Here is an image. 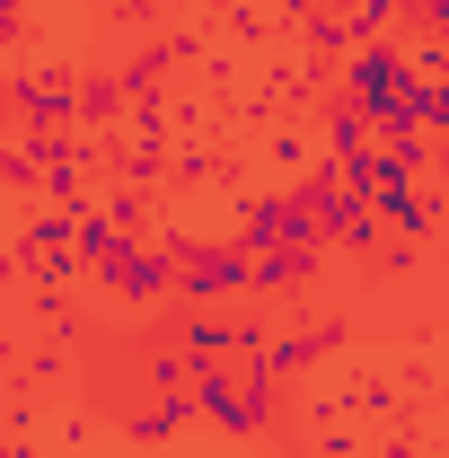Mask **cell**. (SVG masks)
<instances>
[{
  "instance_id": "4fadbf2b",
  "label": "cell",
  "mask_w": 449,
  "mask_h": 458,
  "mask_svg": "<svg viewBox=\"0 0 449 458\" xmlns=\"http://www.w3.org/2000/svg\"><path fill=\"white\" fill-rule=\"evenodd\" d=\"M343 18H352V45H379L396 18H405V0H343Z\"/></svg>"
},
{
  "instance_id": "3957f363",
  "label": "cell",
  "mask_w": 449,
  "mask_h": 458,
  "mask_svg": "<svg viewBox=\"0 0 449 458\" xmlns=\"http://www.w3.org/2000/svg\"><path fill=\"white\" fill-rule=\"evenodd\" d=\"M176 300L212 309V300H256V247L229 229V238H185V265H176Z\"/></svg>"
},
{
  "instance_id": "5b68a950",
  "label": "cell",
  "mask_w": 449,
  "mask_h": 458,
  "mask_svg": "<svg viewBox=\"0 0 449 458\" xmlns=\"http://www.w3.org/2000/svg\"><path fill=\"white\" fill-rule=\"evenodd\" d=\"M238 238L265 256V247H300V238H318V203L300 194V185H282V194H247L238 203Z\"/></svg>"
},
{
  "instance_id": "30bf717a",
  "label": "cell",
  "mask_w": 449,
  "mask_h": 458,
  "mask_svg": "<svg viewBox=\"0 0 449 458\" xmlns=\"http://www.w3.org/2000/svg\"><path fill=\"white\" fill-rule=\"evenodd\" d=\"M123 98H141V89H132L123 71H97V80L80 89V132H97V123H114V114H123Z\"/></svg>"
},
{
  "instance_id": "ba28073f",
  "label": "cell",
  "mask_w": 449,
  "mask_h": 458,
  "mask_svg": "<svg viewBox=\"0 0 449 458\" xmlns=\"http://www.w3.org/2000/svg\"><path fill=\"white\" fill-rule=\"evenodd\" d=\"M326 238H300V247H265L256 256V300H291V291H309L318 274H326Z\"/></svg>"
},
{
  "instance_id": "9c48e42d",
  "label": "cell",
  "mask_w": 449,
  "mask_h": 458,
  "mask_svg": "<svg viewBox=\"0 0 449 458\" xmlns=\"http://www.w3.org/2000/svg\"><path fill=\"white\" fill-rule=\"evenodd\" d=\"M185 423H194V397H150V405H132V414H123V432H132V441H176Z\"/></svg>"
},
{
  "instance_id": "8992f818",
  "label": "cell",
  "mask_w": 449,
  "mask_h": 458,
  "mask_svg": "<svg viewBox=\"0 0 449 458\" xmlns=\"http://www.w3.org/2000/svg\"><path fill=\"white\" fill-rule=\"evenodd\" d=\"M9 114H18V132H80V98L54 71H18L9 80Z\"/></svg>"
},
{
  "instance_id": "5bb4252c",
  "label": "cell",
  "mask_w": 449,
  "mask_h": 458,
  "mask_svg": "<svg viewBox=\"0 0 449 458\" xmlns=\"http://www.w3.org/2000/svg\"><path fill=\"white\" fill-rule=\"evenodd\" d=\"M379 265H388V274H414V265H423V238H388Z\"/></svg>"
},
{
  "instance_id": "9a60e30c",
  "label": "cell",
  "mask_w": 449,
  "mask_h": 458,
  "mask_svg": "<svg viewBox=\"0 0 449 458\" xmlns=\"http://www.w3.org/2000/svg\"><path fill=\"white\" fill-rule=\"evenodd\" d=\"M291 9H300V18H318V9H326V0H291Z\"/></svg>"
},
{
  "instance_id": "52a82bcc",
  "label": "cell",
  "mask_w": 449,
  "mask_h": 458,
  "mask_svg": "<svg viewBox=\"0 0 449 458\" xmlns=\"http://www.w3.org/2000/svg\"><path fill=\"white\" fill-rule=\"evenodd\" d=\"M405 80H414V54H405V45H388V36H379V45H352V54H343V98H361V106L396 98Z\"/></svg>"
},
{
  "instance_id": "6da1fadb",
  "label": "cell",
  "mask_w": 449,
  "mask_h": 458,
  "mask_svg": "<svg viewBox=\"0 0 449 458\" xmlns=\"http://www.w3.org/2000/svg\"><path fill=\"white\" fill-rule=\"evenodd\" d=\"M194 414L221 432V441H265L282 414V370H265V352L256 361H203L194 370Z\"/></svg>"
},
{
  "instance_id": "7a4b0ae2",
  "label": "cell",
  "mask_w": 449,
  "mask_h": 458,
  "mask_svg": "<svg viewBox=\"0 0 449 458\" xmlns=\"http://www.w3.org/2000/svg\"><path fill=\"white\" fill-rule=\"evenodd\" d=\"M300 194L318 203V238H326L335 256H379V247H388L379 203H370V194H352V185L335 176V159H318V168L300 176Z\"/></svg>"
},
{
  "instance_id": "7c38bea8",
  "label": "cell",
  "mask_w": 449,
  "mask_h": 458,
  "mask_svg": "<svg viewBox=\"0 0 449 458\" xmlns=\"http://www.w3.org/2000/svg\"><path fill=\"white\" fill-rule=\"evenodd\" d=\"M370 132H379V123H370V106L335 89V106H326V150H370Z\"/></svg>"
},
{
  "instance_id": "277c9868",
  "label": "cell",
  "mask_w": 449,
  "mask_h": 458,
  "mask_svg": "<svg viewBox=\"0 0 449 458\" xmlns=\"http://www.w3.org/2000/svg\"><path fill=\"white\" fill-rule=\"evenodd\" d=\"M168 335L194 352V361H256V352H274V327H265V309H176Z\"/></svg>"
},
{
  "instance_id": "8fae6325",
  "label": "cell",
  "mask_w": 449,
  "mask_h": 458,
  "mask_svg": "<svg viewBox=\"0 0 449 458\" xmlns=\"http://www.w3.org/2000/svg\"><path fill=\"white\" fill-rule=\"evenodd\" d=\"M343 344V327L326 318V327H309V335H274V352H265V370H309L318 352H335Z\"/></svg>"
},
{
  "instance_id": "2e32d148",
  "label": "cell",
  "mask_w": 449,
  "mask_h": 458,
  "mask_svg": "<svg viewBox=\"0 0 449 458\" xmlns=\"http://www.w3.org/2000/svg\"><path fill=\"white\" fill-rule=\"evenodd\" d=\"M203 9H229V0H203Z\"/></svg>"
}]
</instances>
